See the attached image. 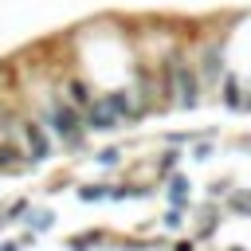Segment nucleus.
Masks as SVG:
<instances>
[{
	"label": "nucleus",
	"mask_w": 251,
	"mask_h": 251,
	"mask_svg": "<svg viewBox=\"0 0 251 251\" xmlns=\"http://www.w3.org/2000/svg\"><path fill=\"white\" fill-rule=\"evenodd\" d=\"M184 224H188V208H165V216H161L165 231H180Z\"/></svg>",
	"instance_id": "nucleus-12"
},
{
	"label": "nucleus",
	"mask_w": 251,
	"mask_h": 251,
	"mask_svg": "<svg viewBox=\"0 0 251 251\" xmlns=\"http://www.w3.org/2000/svg\"><path fill=\"white\" fill-rule=\"evenodd\" d=\"M169 251H200V239L196 235H180V239H173Z\"/></svg>",
	"instance_id": "nucleus-13"
},
{
	"label": "nucleus",
	"mask_w": 251,
	"mask_h": 251,
	"mask_svg": "<svg viewBox=\"0 0 251 251\" xmlns=\"http://www.w3.org/2000/svg\"><path fill=\"white\" fill-rule=\"evenodd\" d=\"M27 243L24 239H0V251H24Z\"/></svg>",
	"instance_id": "nucleus-14"
},
{
	"label": "nucleus",
	"mask_w": 251,
	"mask_h": 251,
	"mask_svg": "<svg viewBox=\"0 0 251 251\" xmlns=\"http://www.w3.org/2000/svg\"><path fill=\"white\" fill-rule=\"evenodd\" d=\"M55 220H59V216H55L51 208H35V204H31V208H27V216L20 220V227H24V231H31V235L39 239V235H47V231L55 227Z\"/></svg>",
	"instance_id": "nucleus-7"
},
{
	"label": "nucleus",
	"mask_w": 251,
	"mask_h": 251,
	"mask_svg": "<svg viewBox=\"0 0 251 251\" xmlns=\"http://www.w3.org/2000/svg\"><path fill=\"white\" fill-rule=\"evenodd\" d=\"M122 157H126V149H118V145H106V149H94V165L98 169H118L122 165Z\"/></svg>",
	"instance_id": "nucleus-11"
},
{
	"label": "nucleus",
	"mask_w": 251,
	"mask_h": 251,
	"mask_svg": "<svg viewBox=\"0 0 251 251\" xmlns=\"http://www.w3.org/2000/svg\"><path fill=\"white\" fill-rule=\"evenodd\" d=\"M75 196H78L82 204H106V200H110V180H82V184L75 188Z\"/></svg>",
	"instance_id": "nucleus-8"
},
{
	"label": "nucleus",
	"mask_w": 251,
	"mask_h": 251,
	"mask_svg": "<svg viewBox=\"0 0 251 251\" xmlns=\"http://www.w3.org/2000/svg\"><path fill=\"white\" fill-rule=\"evenodd\" d=\"M224 212L227 216H251V188H231L224 200Z\"/></svg>",
	"instance_id": "nucleus-10"
},
{
	"label": "nucleus",
	"mask_w": 251,
	"mask_h": 251,
	"mask_svg": "<svg viewBox=\"0 0 251 251\" xmlns=\"http://www.w3.org/2000/svg\"><path fill=\"white\" fill-rule=\"evenodd\" d=\"M27 110H31V114L51 129V137H55V145H59V149H67V153L86 149L90 129H86L82 114L67 102V94L55 86V78H51L47 86H39L35 94H27Z\"/></svg>",
	"instance_id": "nucleus-1"
},
{
	"label": "nucleus",
	"mask_w": 251,
	"mask_h": 251,
	"mask_svg": "<svg viewBox=\"0 0 251 251\" xmlns=\"http://www.w3.org/2000/svg\"><path fill=\"white\" fill-rule=\"evenodd\" d=\"M239 149H243V153H251V137H243V141H239Z\"/></svg>",
	"instance_id": "nucleus-15"
},
{
	"label": "nucleus",
	"mask_w": 251,
	"mask_h": 251,
	"mask_svg": "<svg viewBox=\"0 0 251 251\" xmlns=\"http://www.w3.org/2000/svg\"><path fill=\"white\" fill-rule=\"evenodd\" d=\"M184 157H188L184 149H176V145H165V149L157 153V161H153V184H161L165 176H173V173L184 165Z\"/></svg>",
	"instance_id": "nucleus-6"
},
{
	"label": "nucleus",
	"mask_w": 251,
	"mask_h": 251,
	"mask_svg": "<svg viewBox=\"0 0 251 251\" xmlns=\"http://www.w3.org/2000/svg\"><path fill=\"white\" fill-rule=\"evenodd\" d=\"M157 71H161V82H165V102H169V110H200V106H204L208 90H204L200 71H196V63H192L188 39H176V43L161 55Z\"/></svg>",
	"instance_id": "nucleus-2"
},
{
	"label": "nucleus",
	"mask_w": 251,
	"mask_h": 251,
	"mask_svg": "<svg viewBox=\"0 0 251 251\" xmlns=\"http://www.w3.org/2000/svg\"><path fill=\"white\" fill-rule=\"evenodd\" d=\"M20 173H31L24 145L16 137H0V176H20Z\"/></svg>",
	"instance_id": "nucleus-5"
},
{
	"label": "nucleus",
	"mask_w": 251,
	"mask_h": 251,
	"mask_svg": "<svg viewBox=\"0 0 251 251\" xmlns=\"http://www.w3.org/2000/svg\"><path fill=\"white\" fill-rule=\"evenodd\" d=\"M224 251H247V247H239V243H231V247H224Z\"/></svg>",
	"instance_id": "nucleus-16"
},
{
	"label": "nucleus",
	"mask_w": 251,
	"mask_h": 251,
	"mask_svg": "<svg viewBox=\"0 0 251 251\" xmlns=\"http://www.w3.org/2000/svg\"><path fill=\"white\" fill-rule=\"evenodd\" d=\"M102 243H106V231L86 227V231H78V235H71V239H67V251H98Z\"/></svg>",
	"instance_id": "nucleus-9"
},
{
	"label": "nucleus",
	"mask_w": 251,
	"mask_h": 251,
	"mask_svg": "<svg viewBox=\"0 0 251 251\" xmlns=\"http://www.w3.org/2000/svg\"><path fill=\"white\" fill-rule=\"evenodd\" d=\"M16 141L24 145V153H27L31 169L51 165V161H55V153H59V145H55L51 129H47L31 110H24V114H20V122H16Z\"/></svg>",
	"instance_id": "nucleus-3"
},
{
	"label": "nucleus",
	"mask_w": 251,
	"mask_h": 251,
	"mask_svg": "<svg viewBox=\"0 0 251 251\" xmlns=\"http://www.w3.org/2000/svg\"><path fill=\"white\" fill-rule=\"evenodd\" d=\"M192 188H196V184H192V176H188L184 169H176L173 176L161 180V196H165L169 208H188V212H192Z\"/></svg>",
	"instance_id": "nucleus-4"
}]
</instances>
